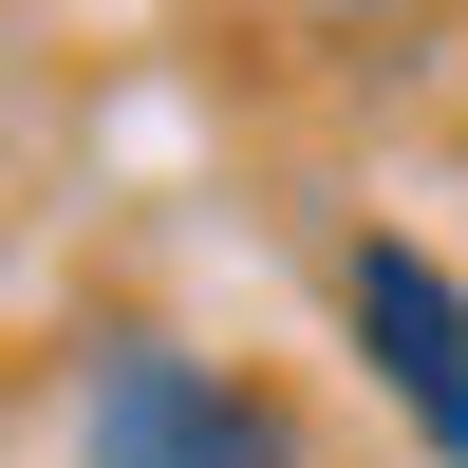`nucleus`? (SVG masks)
<instances>
[{"label":"nucleus","instance_id":"f257e3e1","mask_svg":"<svg viewBox=\"0 0 468 468\" xmlns=\"http://www.w3.org/2000/svg\"><path fill=\"white\" fill-rule=\"evenodd\" d=\"M75 468H300V412L244 394L225 356H187V337H94Z\"/></svg>","mask_w":468,"mask_h":468},{"label":"nucleus","instance_id":"f03ea898","mask_svg":"<svg viewBox=\"0 0 468 468\" xmlns=\"http://www.w3.org/2000/svg\"><path fill=\"white\" fill-rule=\"evenodd\" d=\"M337 319L394 375V412L431 431V468H468V282L431 244H394V225H356V244H337Z\"/></svg>","mask_w":468,"mask_h":468},{"label":"nucleus","instance_id":"7ed1b4c3","mask_svg":"<svg viewBox=\"0 0 468 468\" xmlns=\"http://www.w3.org/2000/svg\"><path fill=\"white\" fill-rule=\"evenodd\" d=\"M319 19H375V0H319Z\"/></svg>","mask_w":468,"mask_h":468}]
</instances>
